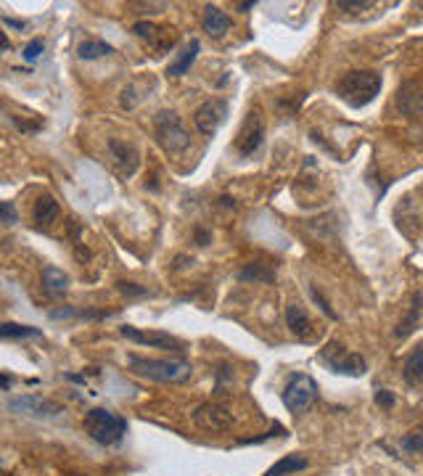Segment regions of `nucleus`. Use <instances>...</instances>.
Segmentation results:
<instances>
[{
	"label": "nucleus",
	"instance_id": "obj_3",
	"mask_svg": "<svg viewBox=\"0 0 423 476\" xmlns=\"http://www.w3.org/2000/svg\"><path fill=\"white\" fill-rule=\"evenodd\" d=\"M85 431L91 436L93 442H98L103 447H111L122 442V436L127 434V421L122 416H117L114 410H106V407H93L85 413Z\"/></svg>",
	"mask_w": 423,
	"mask_h": 476
},
{
	"label": "nucleus",
	"instance_id": "obj_16",
	"mask_svg": "<svg viewBox=\"0 0 423 476\" xmlns=\"http://www.w3.org/2000/svg\"><path fill=\"white\" fill-rule=\"evenodd\" d=\"M59 214H61V207L51 193H42L40 199L35 202V209H32V217H35L37 228H51V225L59 220Z\"/></svg>",
	"mask_w": 423,
	"mask_h": 476
},
{
	"label": "nucleus",
	"instance_id": "obj_10",
	"mask_svg": "<svg viewBox=\"0 0 423 476\" xmlns=\"http://www.w3.org/2000/svg\"><path fill=\"white\" fill-rule=\"evenodd\" d=\"M228 117V101H222V98H212V101H204L196 114H193V124H196V130L202 132V135H214V132L222 127V122Z\"/></svg>",
	"mask_w": 423,
	"mask_h": 476
},
{
	"label": "nucleus",
	"instance_id": "obj_17",
	"mask_svg": "<svg viewBox=\"0 0 423 476\" xmlns=\"http://www.w3.org/2000/svg\"><path fill=\"white\" fill-rule=\"evenodd\" d=\"M286 325H289V331L296 339H307V336L313 334V323H310V318H307L302 304H289L286 307Z\"/></svg>",
	"mask_w": 423,
	"mask_h": 476
},
{
	"label": "nucleus",
	"instance_id": "obj_14",
	"mask_svg": "<svg viewBox=\"0 0 423 476\" xmlns=\"http://www.w3.org/2000/svg\"><path fill=\"white\" fill-rule=\"evenodd\" d=\"M199 53H202V42L193 37V40L188 42V45H185V48H182V51L170 61L167 74H170V77H182V74H188V71H191V66L196 64V59H199Z\"/></svg>",
	"mask_w": 423,
	"mask_h": 476
},
{
	"label": "nucleus",
	"instance_id": "obj_28",
	"mask_svg": "<svg viewBox=\"0 0 423 476\" xmlns=\"http://www.w3.org/2000/svg\"><path fill=\"white\" fill-rule=\"evenodd\" d=\"M0 217H3V223L8 225H16L19 223V214H16V207H13V202H3L0 204Z\"/></svg>",
	"mask_w": 423,
	"mask_h": 476
},
{
	"label": "nucleus",
	"instance_id": "obj_5",
	"mask_svg": "<svg viewBox=\"0 0 423 476\" xmlns=\"http://www.w3.org/2000/svg\"><path fill=\"white\" fill-rule=\"evenodd\" d=\"M318 381L307 373H294L283 386V405L291 410L294 416H302L318 402Z\"/></svg>",
	"mask_w": 423,
	"mask_h": 476
},
{
	"label": "nucleus",
	"instance_id": "obj_15",
	"mask_svg": "<svg viewBox=\"0 0 423 476\" xmlns=\"http://www.w3.org/2000/svg\"><path fill=\"white\" fill-rule=\"evenodd\" d=\"M202 27L209 37H222L225 32L231 30V16L220 6H207L202 16Z\"/></svg>",
	"mask_w": 423,
	"mask_h": 476
},
{
	"label": "nucleus",
	"instance_id": "obj_26",
	"mask_svg": "<svg viewBox=\"0 0 423 476\" xmlns=\"http://www.w3.org/2000/svg\"><path fill=\"white\" fill-rule=\"evenodd\" d=\"M400 445H402L405 453H423V426L413 429L410 434H405Z\"/></svg>",
	"mask_w": 423,
	"mask_h": 476
},
{
	"label": "nucleus",
	"instance_id": "obj_35",
	"mask_svg": "<svg viewBox=\"0 0 423 476\" xmlns=\"http://www.w3.org/2000/svg\"><path fill=\"white\" fill-rule=\"evenodd\" d=\"M209 241H212V236L207 233L204 228H199V231H196V243H199V246H209Z\"/></svg>",
	"mask_w": 423,
	"mask_h": 476
},
{
	"label": "nucleus",
	"instance_id": "obj_36",
	"mask_svg": "<svg viewBox=\"0 0 423 476\" xmlns=\"http://www.w3.org/2000/svg\"><path fill=\"white\" fill-rule=\"evenodd\" d=\"M11 384H13V378L8 373L0 376V386H3V392H11Z\"/></svg>",
	"mask_w": 423,
	"mask_h": 476
},
{
	"label": "nucleus",
	"instance_id": "obj_9",
	"mask_svg": "<svg viewBox=\"0 0 423 476\" xmlns=\"http://www.w3.org/2000/svg\"><path fill=\"white\" fill-rule=\"evenodd\" d=\"M120 334L127 342H135V344L153 347V349H170V352H185V344L180 339L164 334V331H143V328H135V325H122Z\"/></svg>",
	"mask_w": 423,
	"mask_h": 476
},
{
	"label": "nucleus",
	"instance_id": "obj_25",
	"mask_svg": "<svg viewBox=\"0 0 423 476\" xmlns=\"http://www.w3.org/2000/svg\"><path fill=\"white\" fill-rule=\"evenodd\" d=\"M238 281H243V284H249V281H262V284H272L275 281V273L272 270H267L265 265H246L241 273H238Z\"/></svg>",
	"mask_w": 423,
	"mask_h": 476
},
{
	"label": "nucleus",
	"instance_id": "obj_29",
	"mask_svg": "<svg viewBox=\"0 0 423 476\" xmlns=\"http://www.w3.org/2000/svg\"><path fill=\"white\" fill-rule=\"evenodd\" d=\"M117 289H120L124 296H146L149 294V289H143V286H138V284H130V281H120Z\"/></svg>",
	"mask_w": 423,
	"mask_h": 476
},
{
	"label": "nucleus",
	"instance_id": "obj_24",
	"mask_svg": "<svg viewBox=\"0 0 423 476\" xmlns=\"http://www.w3.org/2000/svg\"><path fill=\"white\" fill-rule=\"evenodd\" d=\"M0 336L3 339H40L42 331L35 325H21V323H3L0 325Z\"/></svg>",
	"mask_w": 423,
	"mask_h": 476
},
{
	"label": "nucleus",
	"instance_id": "obj_33",
	"mask_svg": "<svg viewBox=\"0 0 423 476\" xmlns=\"http://www.w3.org/2000/svg\"><path fill=\"white\" fill-rule=\"evenodd\" d=\"M313 299H315V302H318V304H320V310H323V313H325V315H328L331 320H336V313H333V310H331V304H328V302H325V299H323V294H320V291H318V289H313Z\"/></svg>",
	"mask_w": 423,
	"mask_h": 476
},
{
	"label": "nucleus",
	"instance_id": "obj_37",
	"mask_svg": "<svg viewBox=\"0 0 423 476\" xmlns=\"http://www.w3.org/2000/svg\"><path fill=\"white\" fill-rule=\"evenodd\" d=\"M254 6H257V3H254V0H249V3H238V6H236V8L241 11V13H246V11H252Z\"/></svg>",
	"mask_w": 423,
	"mask_h": 476
},
{
	"label": "nucleus",
	"instance_id": "obj_31",
	"mask_svg": "<svg viewBox=\"0 0 423 476\" xmlns=\"http://www.w3.org/2000/svg\"><path fill=\"white\" fill-rule=\"evenodd\" d=\"M376 405H381V407H386V410H392V407H394V395L389 392V389H378V392H376Z\"/></svg>",
	"mask_w": 423,
	"mask_h": 476
},
{
	"label": "nucleus",
	"instance_id": "obj_12",
	"mask_svg": "<svg viewBox=\"0 0 423 476\" xmlns=\"http://www.w3.org/2000/svg\"><path fill=\"white\" fill-rule=\"evenodd\" d=\"M109 153H111V162H114V167L120 170L122 178H132V175L138 173L141 153H138V149H135L132 143H124V141L111 138V141H109Z\"/></svg>",
	"mask_w": 423,
	"mask_h": 476
},
{
	"label": "nucleus",
	"instance_id": "obj_34",
	"mask_svg": "<svg viewBox=\"0 0 423 476\" xmlns=\"http://www.w3.org/2000/svg\"><path fill=\"white\" fill-rule=\"evenodd\" d=\"M3 24H6V27H11V30H27V21L11 19V16H3Z\"/></svg>",
	"mask_w": 423,
	"mask_h": 476
},
{
	"label": "nucleus",
	"instance_id": "obj_20",
	"mask_svg": "<svg viewBox=\"0 0 423 476\" xmlns=\"http://www.w3.org/2000/svg\"><path fill=\"white\" fill-rule=\"evenodd\" d=\"M42 286H45L48 294H64L69 289V275L64 273V270H59L56 265H48L42 270Z\"/></svg>",
	"mask_w": 423,
	"mask_h": 476
},
{
	"label": "nucleus",
	"instance_id": "obj_27",
	"mask_svg": "<svg viewBox=\"0 0 423 476\" xmlns=\"http://www.w3.org/2000/svg\"><path fill=\"white\" fill-rule=\"evenodd\" d=\"M132 32L141 37V40H149L156 45V37H159V27L156 24H151V21H135L132 24Z\"/></svg>",
	"mask_w": 423,
	"mask_h": 476
},
{
	"label": "nucleus",
	"instance_id": "obj_32",
	"mask_svg": "<svg viewBox=\"0 0 423 476\" xmlns=\"http://www.w3.org/2000/svg\"><path fill=\"white\" fill-rule=\"evenodd\" d=\"M376 3H354V0H342V3H336V8L339 11H368L373 8Z\"/></svg>",
	"mask_w": 423,
	"mask_h": 476
},
{
	"label": "nucleus",
	"instance_id": "obj_18",
	"mask_svg": "<svg viewBox=\"0 0 423 476\" xmlns=\"http://www.w3.org/2000/svg\"><path fill=\"white\" fill-rule=\"evenodd\" d=\"M402 378L407 386H423V347H415L402 365Z\"/></svg>",
	"mask_w": 423,
	"mask_h": 476
},
{
	"label": "nucleus",
	"instance_id": "obj_7",
	"mask_svg": "<svg viewBox=\"0 0 423 476\" xmlns=\"http://www.w3.org/2000/svg\"><path fill=\"white\" fill-rule=\"evenodd\" d=\"M320 360L328 368H331L333 373H342V376H352V378H357V376L365 373V360L360 355H354V352H347V347L339 344V342H328L325 344V349L320 352Z\"/></svg>",
	"mask_w": 423,
	"mask_h": 476
},
{
	"label": "nucleus",
	"instance_id": "obj_4",
	"mask_svg": "<svg viewBox=\"0 0 423 476\" xmlns=\"http://www.w3.org/2000/svg\"><path fill=\"white\" fill-rule=\"evenodd\" d=\"M153 135H156V143H159L167 153H172V156L185 153L191 149V135L182 127L180 117L175 112L156 114V120H153Z\"/></svg>",
	"mask_w": 423,
	"mask_h": 476
},
{
	"label": "nucleus",
	"instance_id": "obj_19",
	"mask_svg": "<svg viewBox=\"0 0 423 476\" xmlns=\"http://www.w3.org/2000/svg\"><path fill=\"white\" fill-rule=\"evenodd\" d=\"M310 466V460L302 455H286L281 458V460H275L267 471H265V476H289V474H296V471H304V468Z\"/></svg>",
	"mask_w": 423,
	"mask_h": 476
},
{
	"label": "nucleus",
	"instance_id": "obj_8",
	"mask_svg": "<svg viewBox=\"0 0 423 476\" xmlns=\"http://www.w3.org/2000/svg\"><path fill=\"white\" fill-rule=\"evenodd\" d=\"M11 413L16 416H35V418H59L64 413V407L53 400H45L40 395H21V397H11L6 402Z\"/></svg>",
	"mask_w": 423,
	"mask_h": 476
},
{
	"label": "nucleus",
	"instance_id": "obj_13",
	"mask_svg": "<svg viewBox=\"0 0 423 476\" xmlns=\"http://www.w3.org/2000/svg\"><path fill=\"white\" fill-rule=\"evenodd\" d=\"M397 109L405 114V117H421L423 114V85L418 82H402L400 91H397Z\"/></svg>",
	"mask_w": 423,
	"mask_h": 476
},
{
	"label": "nucleus",
	"instance_id": "obj_21",
	"mask_svg": "<svg viewBox=\"0 0 423 476\" xmlns=\"http://www.w3.org/2000/svg\"><path fill=\"white\" fill-rule=\"evenodd\" d=\"M114 313H106V310H80V307H61V310H53L51 318L53 320H69V318H80V320H98V318H111Z\"/></svg>",
	"mask_w": 423,
	"mask_h": 476
},
{
	"label": "nucleus",
	"instance_id": "obj_38",
	"mask_svg": "<svg viewBox=\"0 0 423 476\" xmlns=\"http://www.w3.org/2000/svg\"><path fill=\"white\" fill-rule=\"evenodd\" d=\"M11 48V40H8V32H3V51H8Z\"/></svg>",
	"mask_w": 423,
	"mask_h": 476
},
{
	"label": "nucleus",
	"instance_id": "obj_6",
	"mask_svg": "<svg viewBox=\"0 0 423 476\" xmlns=\"http://www.w3.org/2000/svg\"><path fill=\"white\" fill-rule=\"evenodd\" d=\"M191 421L196 429H202L207 434H225L228 429H233V410L222 402H202L193 407Z\"/></svg>",
	"mask_w": 423,
	"mask_h": 476
},
{
	"label": "nucleus",
	"instance_id": "obj_1",
	"mask_svg": "<svg viewBox=\"0 0 423 476\" xmlns=\"http://www.w3.org/2000/svg\"><path fill=\"white\" fill-rule=\"evenodd\" d=\"M127 365L135 376L156 381V384H185L191 381L193 365L182 357H161V360H151V357H138L130 355Z\"/></svg>",
	"mask_w": 423,
	"mask_h": 476
},
{
	"label": "nucleus",
	"instance_id": "obj_22",
	"mask_svg": "<svg viewBox=\"0 0 423 476\" xmlns=\"http://www.w3.org/2000/svg\"><path fill=\"white\" fill-rule=\"evenodd\" d=\"M423 304V296L421 294H413V304H410V313H407V318H405L402 323L397 325V331H394V336H400V339H405L407 334H413L415 325H418V318H421V307Z\"/></svg>",
	"mask_w": 423,
	"mask_h": 476
},
{
	"label": "nucleus",
	"instance_id": "obj_23",
	"mask_svg": "<svg viewBox=\"0 0 423 476\" xmlns=\"http://www.w3.org/2000/svg\"><path fill=\"white\" fill-rule=\"evenodd\" d=\"M109 53H114V48H111L106 40H85L80 42V48H77V56H80L82 61H95V59H101V56H109Z\"/></svg>",
	"mask_w": 423,
	"mask_h": 476
},
{
	"label": "nucleus",
	"instance_id": "obj_39",
	"mask_svg": "<svg viewBox=\"0 0 423 476\" xmlns=\"http://www.w3.org/2000/svg\"><path fill=\"white\" fill-rule=\"evenodd\" d=\"M220 202H222V204H225V207H236V202H233L231 196H222Z\"/></svg>",
	"mask_w": 423,
	"mask_h": 476
},
{
	"label": "nucleus",
	"instance_id": "obj_11",
	"mask_svg": "<svg viewBox=\"0 0 423 476\" xmlns=\"http://www.w3.org/2000/svg\"><path fill=\"white\" fill-rule=\"evenodd\" d=\"M262 141H265V122L260 117V112H252L246 117V122H243L238 138H236V151L246 159V156H252L262 146Z\"/></svg>",
	"mask_w": 423,
	"mask_h": 476
},
{
	"label": "nucleus",
	"instance_id": "obj_30",
	"mask_svg": "<svg viewBox=\"0 0 423 476\" xmlns=\"http://www.w3.org/2000/svg\"><path fill=\"white\" fill-rule=\"evenodd\" d=\"M45 51V42L37 37V40H32L27 42V48H24V59L27 61H35V59H40V53Z\"/></svg>",
	"mask_w": 423,
	"mask_h": 476
},
{
	"label": "nucleus",
	"instance_id": "obj_2",
	"mask_svg": "<svg viewBox=\"0 0 423 476\" xmlns=\"http://www.w3.org/2000/svg\"><path fill=\"white\" fill-rule=\"evenodd\" d=\"M333 91L352 109H363L381 91V74L378 71H347L336 80Z\"/></svg>",
	"mask_w": 423,
	"mask_h": 476
}]
</instances>
